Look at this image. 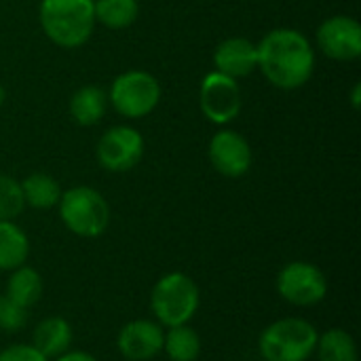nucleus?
Listing matches in <instances>:
<instances>
[{"instance_id":"f257e3e1","label":"nucleus","mask_w":361,"mask_h":361,"mask_svg":"<svg viewBox=\"0 0 361 361\" xmlns=\"http://www.w3.org/2000/svg\"><path fill=\"white\" fill-rule=\"evenodd\" d=\"M256 49L258 70L277 89H300L315 72V49L300 30L275 27L262 36Z\"/></svg>"},{"instance_id":"f03ea898","label":"nucleus","mask_w":361,"mask_h":361,"mask_svg":"<svg viewBox=\"0 0 361 361\" xmlns=\"http://www.w3.org/2000/svg\"><path fill=\"white\" fill-rule=\"evenodd\" d=\"M38 23L53 44L78 49L91 40L95 30L93 0H40Z\"/></svg>"},{"instance_id":"7ed1b4c3","label":"nucleus","mask_w":361,"mask_h":361,"mask_svg":"<svg viewBox=\"0 0 361 361\" xmlns=\"http://www.w3.org/2000/svg\"><path fill=\"white\" fill-rule=\"evenodd\" d=\"M317 338V328L311 322L286 317L262 330L258 351L264 361H307L315 353Z\"/></svg>"},{"instance_id":"20e7f679","label":"nucleus","mask_w":361,"mask_h":361,"mask_svg":"<svg viewBox=\"0 0 361 361\" xmlns=\"http://www.w3.org/2000/svg\"><path fill=\"white\" fill-rule=\"evenodd\" d=\"M63 226L82 239L102 237L110 224V205L106 197L91 186H72L61 192L57 203Z\"/></svg>"},{"instance_id":"39448f33","label":"nucleus","mask_w":361,"mask_h":361,"mask_svg":"<svg viewBox=\"0 0 361 361\" xmlns=\"http://www.w3.org/2000/svg\"><path fill=\"white\" fill-rule=\"evenodd\" d=\"M201 305V294L197 283L186 273L163 275L150 294V309L157 324L165 328H176L188 324Z\"/></svg>"},{"instance_id":"423d86ee","label":"nucleus","mask_w":361,"mask_h":361,"mask_svg":"<svg viewBox=\"0 0 361 361\" xmlns=\"http://www.w3.org/2000/svg\"><path fill=\"white\" fill-rule=\"evenodd\" d=\"M161 95L163 89L154 74L146 70H125L112 80L108 104L125 118H144L157 110Z\"/></svg>"},{"instance_id":"0eeeda50","label":"nucleus","mask_w":361,"mask_h":361,"mask_svg":"<svg viewBox=\"0 0 361 361\" xmlns=\"http://www.w3.org/2000/svg\"><path fill=\"white\" fill-rule=\"evenodd\" d=\"M199 106L209 123L228 127L243 110V93L239 80L216 70L207 72L199 87Z\"/></svg>"},{"instance_id":"6e6552de","label":"nucleus","mask_w":361,"mask_h":361,"mask_svg":"<svg viewBox=\"0 0 361 361\" xmlns=\"http://www.w3.org/2000/svg\"><path fill=\"white\" fill-rule=\"evenodd\" d=\"M279 296L294 307H315L328 296L326 273L305 260L288 262L277 275Z\"/></svg>"},{"instance_id":"1a4fd4ad","label":"nucleus","mask_w":361,"mask_h":361,"mask_svg":"<svg viewBox=\"0 0 361 361\" xmlns=\"http://www.w3.org/2000/svg\"><path fill=\"white\" fill-rule=\"evenodd\" d=\"M144 137L131 125H114L106 129L97 142L95 157L102 169L110 173H125L140 165L144 159Z\"/></svg>"},{"instance_id":"9d476101","label":"nucleus","mask_w":361,"mask_h":361,"mask_svg":"<svg viewBox=\"0 0 361 361\" xmlns=\"http://www.w3.org/2000/svg\"><path fill=\"white\" fill-rule=\"evenodd\" d=\"M319 51L334 61H355L361 57V25L351 15H332L315 32Z\"/></svg>"},{"instance_id":"9b49d317","label":"nucleus","mask_w":361,"mask_h":361,"mask_svg":"<svg viewBox=\"0 0 361 361\" xmlns=\"http://www.w3.org/2000/svg\"><path fill=\"white\" fill-rule=\"evenodd\" d=\"M207 157L212 167L224 178H243L252 169V146L235 129L222 127L214 133L207 146Z\"/></svg>"},{"instance_id":"f8f14e48","label":"nucleus","mask_w":361,"mask_h":361,"mask_svg":"<svg viewBox=\"0 0 361 361\" xmlns=\"http://www.w3.org/2000/svg\"><path fill=\"white\" fill-rule=\"evenodd\" d=\"M165 332L161 324L150 319H135L121 328L116 349L127 361H148L163 351Z\"/></svg>"},{"instance_id":"ddd939ff","label":"nucleus","mask_w":361,"mask_h":361,"mask_svg":"<svg viewBox=\"0 0 361 361\" xmlns=\"http://www.w3.org/2000/svg\"><path fill=\"white\" fill-rule=\"evenodd\" d=\"M214 68L235 80L250 76L258 70V49L256 42L243 36L224 38L214 51Z\"/></svg>"},{"instance_id":"4468645a","label":"nucleus","mask_w":361,"mask_h":361,"mask_svg":"<svg viewBox=\"0 0 361 361\" xmlns=\"http://www.w3.org/2000/svg\"><path fill=\"white\" fill-rule=\"evenodd\" d=\"M70 116L80 127L97 125L108 110V93L97 85H85L76 89L68 102Z\"/></svg>"},{"instance_id":"2eb2a0df","label":"nucleus","mask_w":361,"mask_h":361,"mask_svg":"<svg viewBox=\"0 0 361 361\" xmlns=\"http://www.w3.org/2000/svg\"><path fill=\"white\" fill-rule=\"evenodd\" d=\"M32 347L38 349L47 360H55L72 347V326L63 317L42 319L32 334Z\"/></svg>"},{"instance_id":"dca6fc26","label":"nucleus","mask_w":361,"mask_h":361,"mask_svg":"<svg viewBox=\"0 0 361 361\" xmlns=\"http://www.w3.org/2000/svg\"><path fill=\"white\" fill-rule=\"evenodd\" d=\"M30 256V239L13 220L0 222V271H15Z\"/></svg>"},{"instance_id":"f3484780","label":"nucleus","mask_w":361,"mask_h":361,"mask_svg":"<svg viewBox=\"0 0 361 361\" xmlns=\"http://www.w3.org/2000/svg\"><path fill=\"white\" fill-rule=\"evenodd\" d=\"M21 184V192H23V201L25 205L34 207V209H53L57 207L59 199H61V186L59 182L42 171H34L30 173Z\"/></svg>"},{"instance_id":"a211bd4d","label":"nucleus","mask_w":361,"mask_h":361,"mask_svg":"<svg viewBox=\"0 0 361 361\" xmlns=\"http://www.w3.org/2000/svg\"><path fill=\"white\" fill-rule=\"evenodd\" d=\"M95 23L108 30H125L140 17L137 0H93Z\"/></svg>"},{"instance_id":"6ab92c4d","label":"nucleus","mask_w":361,"mask_h":361,"mask_svg":"<svg viewBox=\"0 0 361 361\" xmlns=\"http://www.w3.org/2000/svg\"><path fill=\"white\" fill-rule=\"evenodd\" d=\"M6 296L23 309L34 307L42 296V277L32 267H19L13 271L6 283Z\"/></svg>"},{"instance_id":"aec40b11","label":"nucleus","mask_w":361,"mask_h":361,"mask_svg":"<svg viewBox=\"0 0 361 361\" xmlns=\"http://www.w3.org/2000/svg\"><path fill=\"white\" fill-rule=\"evenodd\" d=\"M319 361H360L353 336L341 328H332L317 338L315 347Z\"/></svg>"},{"instance_id":"412c9836","label":"nucleus","mask_w":361,"mask_h":361,"mask_svg":"<svg viewBox=\"0 0 361 361\" xmlns=\"http://www.w3.org/2000/svg\"><path fill=\"white\" fill-rule=\"evenodd\" d=\"M163 351L171 361H195L201 353V338L188 324L176 326L165 334Z\"/></svg>"},{"instance_id":"4be33fe9","label":"nucleus","mask_w":361,"mask_h":361,"mask_svg":"<svg viewBox=\"0 0 361 361\" xmlns=\"http://www.w3.org/2000/svg\"><path fill=\"white\" fill-rule=\"evenodd\" d=\"M23 209H25V201H23L21 184L11 176L0 173V222L15 220L17 216H21Z\"/></svg>"},{"instance_id":"5701e85b","label":"nucleus","mask_w":361,"mask_h":361,"mask_svg":"<svg viewBox=\"0 0 361 361\" xmlns=\"http://www.w3.org/2000/svg\"><path fill=\"white\" fill-rule=\"evenodd\" d=\"M27 322V309L13 302L6 294L0 296V330L19 332Z\"/></svg>"},{"instance_id":"b1692460","label":"nucleus","mask_w":361,"mask_h":361,"mask_svg":"<svg viewBox=\"0 0 361 361\" xmlns=\"http://www.w3.org/2000/svg\"><path fill=\"white\" fill-rule=\"evenodd\" d=\"M0 361H49L32 345H11L0 351Z\"/></svg>"},{"instance_id":"393cba45","label":"nucleus","mask_w":361,"mask_h":361,"mask_svg":"<svg viewBox=\"0 0 361 361\" xmlns=\"http://www.w3.org/2000/svg\"><path fill=\"white\" fill-rule=\"evenodd\" d=\"M55 361H97V357L87 351H66L63 355L55 357Z\"/></svg>"},{"instance_id":"a878e982","label":"nucleus","mask_w":361,"mask_h":361,"mask_svg":"<svg viewBox=\"0 0 361 361\" xmlns=\"http://www.w3.org/2000/svg\"><path fill=\"white\" fill-rule=\"evenodd\" d=\"M360 91H361L360 85H353V93H351V104H353V108H355V110L360 108Z\"/></svg>"},{"instance_id":"bb28decb","label":"nucleus","mask_w":361,"mask_h":361,"mask_svg":"<svg viewBox=\"0 0 361 361\" xmlns=\"http://www.w3.org/2000/svg\"><path fill=\"white\" fill-rule=\"evenodd\" d=\"M4 102H6V89H4V85L0 82V108H2Z\"/></svg>"}]
</instances>
